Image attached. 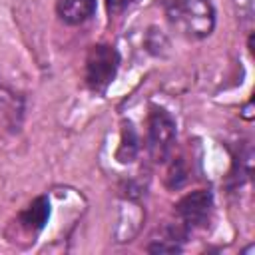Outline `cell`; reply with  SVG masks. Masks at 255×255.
<instances>
[{
	"label": "cell",
	"instance_id": "obj_1",
	"mask_svg": "<svg viewBox=\"0 0 255 255\" xmlns=\"http://www.w3.org/2000/svg\"><path fill=\"white\" fill-rule=\"evenodd\" d=\"M171 28L187 40H203L215 28V8L211 0H159Z\"/></svg>",
	"mask_w": 255,
	"mask_h": 255
},
{
	"label": "cell",
	"instance_id": "obj_2",
	"mask_svg": "<svg viewBox=\"0 0 255 255\" xmlns=\"http://www.w3.org/2000/svg\"><path fill=\"white\" fill-rule=\"evenodd\" d=\"M120 52L112 44H96L90 48L84 66L86 86L96 94H106L120 70Z\"/></svg>",
	"mask_w": 255,
	"mask_h": 255
},
{
	"label": "cell",
	"instance_id": "obj_3",
	"mask_svg": "<svg viewBox=\"0 0 255 255\" xmlns=\"http://www.w3.org/2000/svg\"><path fill=\"white\" fill-rule=\"evenodd\" d=\"M177 126L173 116L157 106L149 108L147 114V135H145V147L153 161H165L171 153V147L175 143Z\"/></svg>",
	"mask_w": 255,
	"mask_h": 255
},
{
	"label": "cell",
	"instance_id": "obj_4",
	"mask_svg": "<svg viewBox=\"0 0 255 255\" xmlns=\"http://www.w3.org/2000/svg\"><path fill=\"white\" fill-rule=\"evenodd\" d=\"M213 211V195L209 189H195L175 203L177 223L187 231L207 227Z\"/></svg>",
	"mask_w": 255,
	"mask_h": 255
},
{
	"label": "cell",
	"instance_id": "obj_5",
	"mask_svg": "<svg viewBox=\"0 0 255 255\" xmlns=\"http://www.w3.org/2000/svg\"><path fill=\"white\" fill-rule=\"evenodd\" d=\"M48 217H50V199L46 195H38L28 203L24 211H20L18 223L26 233L36 235L44 229V225L48 223Z\"/></svg>",
	"mask_w": 255,
	"mask_h": 255
},
{
	"label": "cell",
	"instance_id": "obj_6",
	"mask_svg": "<svg viewBox=\"0 0 255 255\" xmlns=\"http://www.w3.org/2000/svg\"><path fill=\"white\" fill-rule=\"evenodd\" d=\"M56 14L66 26H80L96 14V0H56Z\"/></svg>",
	"mask_w": 255,
	"mask_h": 255
},
{
	"label": "cell",
	"instance_id": "obj_7",
	"mask_svg": "<svg viewBox=\"0 0 255 255\" xmlns=\"http://www.w3.org/2000/svg\"><path fill=\"white\" fill-rule=\"evenodd\" d=\"M0 116L4 122H8L10 128L18 126L22 118V100L2 84H0Z\"/></svg>",
	"mask_w": 255,
	"mask_h": 255
},
{
	"label": "cell",
	"instance_id": "obj_8",
	"mask_svg": "<svg viewBox=\"0 0 255 255\" xmlns=\"http://www.w3.org/2000/svg\"><path fill=\"white\" fill-rule=\"evenodd\" d=\"M139 151V137H137V131L133 128L131 122H124V128H122V139H120V147H118V159L122 163H129L135 159Z\"/></svg>",
	"mask_w": 255,
	"mask_h": 255
},
{
	"label": "cell",
	"instance_id": "obj_9",
	"mask_svg": "<svg viewBox=\"0 0 255 255\" xmlns=\"http://www.w3.org/2000/svg\"><path fill=\"white\" fill-rule=\"evenodd\" d=\"M185 181H187V169H185L181 157H177V159L171 163L169 171H167V187H171V189H179Z\"/></svg>",
	"mask_w": 255,
	"mask_h": 255
},
{
	"label": "cell",
	"instance_id": "obj_10",
	"mask_svg": "<svg viewBox=\"0 0 255 255\" xmlns=\"http://www.w3.org/2000/svg\"><path fill=\"white\" fill-rule=\"evenodd\" d=\"M233 4L237 8L239 20L241 22H251V18H253V0H233Z\"/></svg>",
	"mask_w": 255,
	"mask_h": 255
},
{
	"label": "cell",
	"instance_id": "obj_11",
	"mask_svg": "<svg viewBox=\"0 0 255 255\" xmlns=\"http://www.w3.org/2000/svg\"><path fill=\"white\" fill-rule=\"evenodd\" d=\"M131 2L133 0H106V8H108L110 16H118V14L126 12Z\"/></svg>",
	"mask_w": 255,
	"mask_h": 255
}]
</instances>
